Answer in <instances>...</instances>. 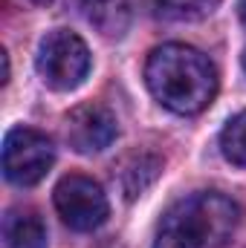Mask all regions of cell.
I'll return each mask as SVG.
<instances>
[{
  "label": "cell",
  "mask_w": 246,
  "mask_h": 248,
  "mask_svg": "<svg viewBox=\"0 0 246 248\" xmlns=\"http://www.w3.org/2000/svg\"><path fill=\"white\" fill-rule=\"evenodd\" d=\"M32 3H50V0H32Z\"/></svg>",
  "instance_id": "13"
},
{
  "label": "cell",
  "mask_w": 246,
  "mask_h": 248,
  "mask_svg": "<svg viewBox=\"0 0 246 248\" xmlns=\"http://www.w3.org/2000/svg\"><path fill=\"white\" fill-rule=\"evenodd\" d=\"M53 199H55V211L61 214V219L75 231H93L110 214V205H107L102 185L81 173L64 176L55 185Z\"/></svg>",
  "instance_id": "5"
},
{
  "label": "cell",
  "mask_w": 246,
  "mask_h": 248,
  "mask_svg": "<svg viewBox=\"0 0 246 248\" xmlns=\"http://www.w3.org/2000/svg\"><path fill=\"white\" fill-rule=\"evenodd\" d=\"M241 222V205L217 190L191 193L168 208L154 248H223Z\"/></svg>",
  "instance_id": "2"
},
{
  "label": "cell",
  "mask_w": 246,
  "mask_h": 248,
  "mask_svg": "<svg viewBox=\"0 0 246 248\" xmlns=\"http://www.w3.org/2000/svg\"><path fill=\"white\" fill-rule=\"evenodd\" d=\"M116 130H119L116 116L99 101L78 104L67 116V141L78 153H99L110 147V141L116 139Z\"/></svg>",
  "instance_id": "6"
},
{
  "label": "cell",
  "mask_w": 246,
  "mask_h": 248,
  "mask_svg": "<svg viewBox=\"0 0 246 248\" xmlns=\"http://www.w3.org/2000/svg\"><path fill=\"white\" fill-rule=\"evenodd\" d=\"M244 69H246V52H244Z\"/></svg>",
  "instance_id": "14"
},
{
  "label": "cell",
  "mask_w": 246,
  "mask_h": 248,
  "mask_svg": "<svg viewBox=\"0 0 246 248\" xmlns=\"http://www.w3.org/2000/svg\"><path fill=\"white\" fill-rule=\"evenodd\" d=\"M35 66H38L47 87H53L58 93H67V90H75L87 78V72H90V49L75 32L55 29L41 41Z\"/></svg>",
  "instance_id": "3"
},
{
  "label": "cell",
  "mask_w": 246,
  "mask_h": 248,
  "mask_svg": "<svg viewBox=\"0 0 246 248\" xmlns=\"http://www.w3.org/2000/svg\"><path fill=\"white\" fill-rule=\"evenodd\" d=\"M84 9V17L107 38H119L130 23V6L133 0H78Z\"/></svg>",
  "instance_id": "7"
},
{
  "label": "cell",
  "mask_w": 246,
  "mask_h": 248,
  "mask_svg": "<svg viewBox=\"0 0 246 248\" xmlns=\"http://www.w3.org/2000/svg\"><path fill=\"white\" fill-rule=\"evenodd\" d=\"M3 240L6 248H47V228L38 214L12 211L3 219Z\"/></svg>",
  "instance_id": "8"
},
{
  "label": "cell",
  "mask_w": 246,
  "mask_h": 248,
  "mask_svg": "<svg viewBox=\"0 0 246 248\" xmlns=\"http://www.w3.org/2000/svg\"><path fill=\"white\" fill-rule=\"evenodd\" d=\"M151 168H159V162H157L154 156H136V168H130V170L122 173V182H124L127 196H139V193L148 187L139 176H142V170H151Z\"/></svg>",
  "instance_id": "11"
},
{
  "label": "cell",
  "mask_w": 246,
  "mask_h": 248,
  "mask_svg": "<svg viewBox=\"0 0 246 248\" xmlns=\"http://www.w3.org/2000/svg\"><path fill=\"white\" fill-rule=\"evenodd\" d=\"M145 84L151 95L171 113L194 116L217 95V69L194 46L165 44L157 46L145 63Z\"/></svg>",
  "instance_id": "1"
},
{
  "label": "cell",
  "mask_w": 246,
  "mask_h": 248,
  "mask_svg": "<svg viewBox=\"0 0 246 248\" xmlns=\"http://www.w3.org/2000/svg\"><path fill=\"white\" fill-rule=\"evenodd\" d=\"M238 9H241V17H244V23H246V0H241V6H238Z\"/></svg>",
  "instance_id": "12"
},
{
  "label": "cell",
  "mask_w": 246,
  "mask_h": 248,
  "mask_svg": "<svg viewBox=\"0 0 246 248\" xmlns=\"http://www.w3.org/2000/svg\"><path fill=\"white\" fill-rule=\"evenodd\" d=\"M55 162L53 141L32 127H12L3 141V173L9 182L26 187L41 182Z\"/></svg>",
  "instance_id": "4"
},
{
  "label": "cell",
  "mask_w": 246,
  "mask_h": 248,
  "mask_svg": "<svg viewBox=\"0 0 246 248\" xmlns=\"http://www.w3.org/2000/svg\"><path fill=\"white\" fill-rule=\"evenodd\" d=\"M220 150L232 165L246 168V110L226 122L220 133Z\"/></svg>",
  "instance_id": "10"
},
{
  "label": "cell",
  "mask_w": 246,
  "mask_h": 248,
  "mask_svg": "<svg viewBox=\"0 0 246 248\" xmlns=\"http://www.w3.org/2000/svg\"><path fill=\"white\" fill-rule=\"evenodd\" d=\"M217 6H220V0H154L157 15H159L162 20H174V23L203 20V17H209Z\"/></svg>",
  "instance_id": "9"
}]
</instances>
